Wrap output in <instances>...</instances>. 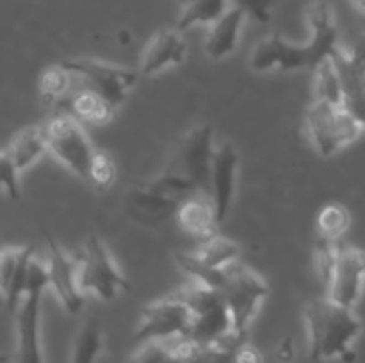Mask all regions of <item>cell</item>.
<instances>
[{
  "label": "cell",
  "instance_id": "1",
  "mask_svg": "<svg viewBox=\"0 0 365 363\" xmlns=\"http://www.w3.org/2000/svg\"><path fill=\"white\" fill-rule=\"evenodd\" d=\"M307 21L312 38L303 45L287 41L282 34L262 39L252 50L250 66L253 71L266 73L271 70L296 71L316 68L321 60L330 57L339 46V32L334 9L327 0H314L307 7Z\"/></svg>",
  "mask_w": 365,
  "mask_h": 363
},
{
  "label": "cell",
  "instance_id": "2",
  "mask_svg": "<svg viewBox=\"0 0 365 363\" xmlns=\"http://www.w3.org/2000/svg\"><path fill=\"white\" fill-rule=\"evenodd\" d=\"M309 356L314 362H355L353 344L362 333V320L355 310L344 308L328 298L312 299L303 308Z\"/></svg>",
  "mask_w": 365,
  "mask_h": 363
},
{
  "label": "cell",
  "instance_id": "3",
  "mask_svg": "<svg viewBox=\"0 0 365 363\" xmlns=\"http://www.w3.org/2000/svg\"><path fill=\"white\" fill-rule=\"evenodd\" d=\"M232 319V333L245 337L246 330L267 298V285L255 270L239 260L223 269V283L220 287Z\"/></svg>",
  "mask_w": 365,
  "mask_h": 363
},
{
  "label": "cell",
  "instance_id": "4",
  "mask_svg": "<svg viewBox=\"0 0 365 363\" xmlns=\"http://www.w3.org/2000/svg\"><path fill=\"white\" fill-rule=\"evenodd\" d=\"M178 295L191 310V327L185 340L196 345H209L232 335L230 312L220 292L195 283L178 292Z\"/></svg>",
  "mask_w": 365,
  "mask_h": 363
},
{
  "label": "cell",
  "instance_id": "5",
  "mask_svg": "<svg viewBox=\"0 0 365 363\" xmlns=\"http://www.w3.org/2000/svg\"><path fill=\"white\" fill-rule=\"evenodd\" d=\"M310 142L321 157H331L355 142L364 128L342 105L314 100L307 110Z\"/></svg>",
  "mask_w": 365,
  "mask_h": 363
},
{
  "label": "cell",
  "instance_id": "6",
  "mask_svg": "<svg viewBox=\"0 0 365 363\" xmlns=\"http://www.w3.org/2000/svg\"><path fill=\"white\" fill-rule=\"evenodd\" d=\"M77 281L84 294L91 292L102 301H114L121 292L130 288L127 278L98 235H89L86 241L84 251L78 258Z\"/></svg>",
  "mask_w": 365,
  "mask_h": 363
},
{
  "label": "cell",
  "instance_id": "7",
  "mask_svg": "<svg viewBox=\"0 0 365 363\" xmlns=\"http://www.w3.org/2000/svg\"><path fill=\"white\" fill-rule=\"evenodd\" d=\"M43 130L48 153H52L75 177L86 180L95 148L81 121L68 112H57L48 123L43 125Z\"/></svg>",
  "mask_w": 365,
  "mask_h": 363
},
{
  "label": "cell",
  "instance_id": "8",
  "mask_svg": "<svg viewBox=\"0 0 365 363\" xmlns=\"http://www.w3.org/2000/svg\"><path fill=\"white\" fill-rule=\"evenodd\" d=\"M61 66L66 68L73 75L75 80L81 82L78 84L81 88L95 91L96 95L106 98L114 109H118L128 98L139 78L134 70L103 63V60L88 59V57L61 60Z\"/></svg>",
  "mask_w": 365,
  "mask_h": 363
},
{
  "label": "cell",
  "instance_id": "9",
  "mask_svg": "<svg viewBox=\"0 0 365 363\" xmlns=\"http://www.w3.org/2000/svg\"><path fill=\"white\" fill-rule=\"evenodd\" d=\"M214 149V128L210 125H198L184 135L170 164L171 169L187 178L196 191L207 198L210 192V166Z\"/></svg>",
  "mask_w": 365,
  "mask_h": 363
},
{
  "label": "cell",
  "instance_id": "10",
  "mask_svg": "<svg viewBox=\"0 0 365 363\" xmlns=\"http://www.w3.org/2000/svg\"><path fill=\"white\" fill-rule=\"evenodd\" d=\"M191 310L178 294L152 302L143 310L134 338L138 342H171L187 338Z\"/></svg>",
  "mask_w": 365,
  "mask_h": 363
},
{
  "label": "cell",
  "instance_id": "11",
  "mask_svg": "<svg viewBox=\"0 0 365 363\" xmlns=\"http://www.w3.org/2000/svg\"><path fill=\"white\" fill-rule=\"evenodd\" d=\"M365 288V249L339 242L327 281V298L355 310Z\"/></svg>",
  "mask_w": 365,
  "mask_h": 363
},
{
  "label": "cell",
  "instance_id": "12",
  "mask_svg": "<svg viewBox=\"0 0 365 363\" xmlns=\"http://www.w3.org/2000/svg\"><path fill=\"white\" fill-rule=\"evenodd\" d=\"M45 241L48 287L52 288L64 312L77 315L84 306V292L78 288L77 281L78 260L68 255L50 233H45Z\"/></svg>",
  "mask_w": 365,
  "mask_h": 363
},
{
  "label": "cell",
  "instance_id": "13",
  "mask_svg": "<svg viewBox=\"0 0 365 363\" xmlns=\"http://www.w3.org/2000/svg\"><path fill=\"white\" fill-rule=\"evenodd\" d=\"M239 173V153L232 142H221L216 146L210 166V192L209 198L212 201L217 223L223 224L228 212L232 209L237 185Z\"/></svg>",
  "mask_w": 365,
  "mask_h": 363
},
{
  "label": "cell",
  "instance_id": "14",
  "mask_svg": "<svg viewBox=\"0 0 365 363\" xmlns=\"http://www.w3.org/2000/svg\"><path fill=\"white\" fill-rule=\"evenodd\" d=\"M43 292H27L16 312V363H45L41 344Z\"/></svg>",
  "mask_w": 365,
  "mask_h": 363
},
{
  "label": "cell",
  "instance_id": "15",
  "mask_svg": "<svg viewBox=\"0 0 365 363\" xmlns=\"http://www.w3.org/2000/svg\"><path fill=\"white\" fill-rule=\"evenodd\" d=\"M32 256H36L34 246H7L0 249V295L13 313L24 299L25 278Z\"/></svg>",
  "mask_w": 365,
  "mask_h": 363
},
{
  "label": "cell",
  "instance_id": "16",
  "mask_svg": "<svg viewBox=\"0 0 365 363\" xmlns=\"http://www.w3.org/2000/svg\"><path fill=\"white\" fill-rule=\"evenodd\" d=\"M342 89V107L365 128V66L349 57L341 45L331 53Z\"/></svg>",
  "mask_w": 365,
  "mask_h": 363
},
{
  "label": "cell",
  "instance_id": "17",
  "mask_svg": "<svg viewBox=\"0 0 365 363\" xmlns=\"http://www.w3.org/2000/svg\"><path fill=\"white\" fill-rule=\"evenodd\" d=\"M187 57V43L177 28H160L143 52L139 73L145 77L160 73L171 66H178Z\"/></svg>",
  "mask_w": 365,
  "mask_h": 363
},
{
  "label": "cell",
  "instance_id": "18",
  "mask_svg": "<svg viewBox=\"0 0 365 363\" xmlns=\"http://www.w3.org/2000/svg\"><path fill=\"white\" fill-rule=\"evenodd\" d=\"M177 221L182 230L200 242L209 241L220 233V223L216 219L212 201L203 194H195L185 199L177 209Z\"/></svg>",
  "mask_w": 365,
  "mask_h": 363
},
{
  "label": "cell",
  "instance_id": "19",
  "mask_svg": "<svg viewBox=\"0 0 365 363\" xmlns=\"http://www.w3.org/2000/svg\"><path fill=\"white\" fill-rule=\"evenodd\" d=\"M246 16L237 7H228L216 21L210 23L205 39V53L214 60H221L234 53L241 38Z\"/></svg>",
  "mask_w": 365,
  "mask_h": 363
},
{
  "label": "cell",
  "instance_id": "20",
  "mask_svg": "<svg viewBox=\"0 0 365 363\" xmlns=\"http://www.w3.org/2000/svg\"><path fill=\"white\" fill-rule=\"evenodd\" d=\"M114 110L116 109L106 98L96 95L91 89L77 85V89L71 93V96L66 100L59 112H68L81 123L107 125L113 120Z\"/></svg>",
  "mask_w": 365,
  "mask_h": 363
},
{
  "label": "cell",
  "instance_id": "21",
  "mask_svg": "<svg viewBox=\"0 0 365 363\" xmlns=\"http://www.w3.org/2000/svg\"><path fill=\"white\" fill-rule=\"evenodd\" d=\"M45 153L46 149V137L45 130L39 125H31L25 127L11 139L9 146L6 149V155L9 157L11 164L18 173L29 169L34 166Z\"/></svg>",
  "mask_w": 365,
  "mask_h": 363
},
{
  "label": "cell",
  "instance_id": "22",
  "mask_svg": "<svg viewBox=\"0 0 365 363\" xmlns=\"http://www.w3.org/2000/svg\"><path fill=\"white\" fill-rule=\"evenodd\" d=\"M73 82L75 77L66 68L61 66V63L56 66H48L39 78V95H41L43 102L63 109L71 93L77 89Z\"/></svg>",
  "mask_w": 365,
  "mask_h": 363
},
{
  "label": "cell",
  "instance_id": "23",
  "mask_svg": "<svg viewBox=\"0 0 365 363\" xmlns=\"http://www.w3.org/2000/svg\"><path fill=\"white\" fill-rule=\"evenodd\" d=\"M227 9L228 0H187L175 28L184 32L195 25H210Z\"/></svg>",
  "mask_w": 365,
  "mask_h": 363
},
{
  "label": "cell",
  "instance_id": "24",
  "mask_svg": "<svg viewBox=\"0 0 365 363\" xmlns=\"http://www.w3.org/2000/svg\"><path fill=\"white\" fill-rule=\"evenodd\" d=\"M102 345L103 337L100 322L96 319H88L75 337L70 363H96Z\"/></svg>",
  "mask_w": 365,
  "mask_h": 363
},
{
  "label": "cell",
  "instance_id": "25",
  "mask_svg": "<svg viewBox=\"0 0 365 363\" xmlns=\"http://www.w3.org/2000/svg\"><path fill=\"white\" fill-rule=\"evenodd\" d=\"M314 100L342 105V89L331 56L314 68Z\"/></svg>",
  "mask_w": 365,
  "mask_h": 363
},
{
  "label": "cell",
  "instance_id": "26",
  "mask_svg": "<svg viewBox=\"0 0 365 363\" xmlns=\"http://www.w3.org/2000/svg\"><path fill=\"white\" fill-rule=\"evenodd\" d=\"M239 246L232 242L230 238L221 237L220 233L214 235L209 241L202 242V248L195 251L198 260H202L205 265L212 267V269H223V267L230 265L232 262L239 260Z\"/></svg>",
  "mask_w": 365,
  "mask_h": 363
},
{
  "label": "cell",
  "instance_id": "27",
  "mask_svg": "<svg viewBox=\"0 0 365 363\" xmlns=\"http://www.w3.org/2000/svg\"><path fill=\"white\" fill-rule=\"evenodd\" d=\"M351 217L348 209L339 203H328L317 214V237L339 242L349 228Z\"/></svg>",
  "mask_w": 365,
  "mask_h": 363
},
{
  "label": "cell",
  "instance_id": "28",
  "mask_svg": "<svg viewBox=\"0 0 365 363\" xmlns=\"http://www.w3.org/2000/svg\"><path fill=\"white\" fill-rule=\"evenodd\" d=\"M114 180H116V166H114L113 157L102 149H95L86 182H89L96 189H107L114 184Z\"/></svg>",
  "mask_w": 365,
  "mask_h": 363
},
{
  "label": "cell",
  "instance_id": "29",
  "mask_svg": "<svg viewBox=\"0 0 365 363\" xmlns=\"http://www.w3.org/2000/svg\"><path fill=\"white\" fill-rule=\"evenodd\" d=\"M232 7H237L246 18H253L259 23H267L271 20L274 0H230Z\"/></svg>",
  "mask_w": 365,
  "mask_h": 363
},
{
  "label": "cell",
  "instance_id": "30",
  "mask_svg": "<svg viewBox=\"0 0 365 363\" xmlns=\"http://www.w3.org/2000/svg\"><path fill=\"white\" fill-rule=\"evenodd\" d=\"M20 173L14 169L6 152H0V191L6 192L11 199L20 198Z\"/></svg>",
  "mask_w": 365,
  "mask_h": 363
},
{
  "label": "cell",
  "instance_id": "31",
  "mask_svg": "<svg viewBox=\"0 0 365 363\" xmlns=\"http://www.w3.org/2000/svg\"><path fill=\"white\" fill-rule=\"evenodd\" d=\"M235 363H262V356L252 345L241 344L235 351Z\"/></svg>",
  "mask_w": 365,
  "mask_h": 363
},
{
  "label": "cell",
  "instance_id": "32",
  "mask_svg": "<svg viewBox=\"0 0 365 363\" xmlns=\"http://www.w3.org/2000/svg\"><path fill=\"white\" fill-rule=\"evenodd\" d=\"M346 52L349 53V57H351L353 60H356V63L364 64L365 66V32L355 39L351 48H348Z\"/></svg>",
  "mask_w": 365,
  "mask_h": 363
},
{
  "label": "cell",
  "instance_id": "33",
  "mask_svg": "<svg viewBox=\"0 0 365 363\" xmlns=\"http://www.w3.org/2000/svg\"><path fill=\"white\" fill-rule=\"evenodd\" d=\"M351 4L360 11V13L365 14V0H351Z\"/></svg>",
  "mask_w": 365,
  "mask_h": 363
},
{
  "label": "cell",
  "instance_id": "34",
  "mask_svg": "<svg viewBox=\"0 0 365 363\" xmlns=\"http://www.w3.org/2000/svg\"><path fill=\"white\" fill-rule=\"evenodd\" d=\"M0 363H9V356L2 354V352H0Z\"/></svg>",
  "mask_w": 365,
  "mask_h": 363
},
{
  "label": "cell",
  "instance_id": "35",
  "mask_svg": "<svg viewBox=\"0 0 365 363\" xmlns=\"http://www.w3.org/2000/svg\"><path fill=\"white\" fill-rule=\"evenodd\" d=\"M182 2H184V4H185V2H187V0H182Z\"/></svg>",
  "mask_w": 365,
  "mask_h": 363
}]
</instances>
